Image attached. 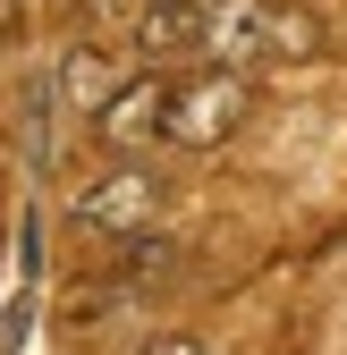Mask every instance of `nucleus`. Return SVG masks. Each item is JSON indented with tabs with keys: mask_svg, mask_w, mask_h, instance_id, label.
<instances>
[{
	"mask_svg": "<svg viewBox=\"0 0 347 355\" xmlns=\"http://www.w3.org/2000/svg\"><path fill=\"white\" fill-rule=\"evenodd\" d=\"M322 26L280 9V0H212L203 9V60L221 68H254V60H288V51H314Z\"/></svg>",
	"mask_w": 347,
	"mask_h": 355,
	"instance_id": "f257e3e1",
	"label": "nucleus"
},
{
	"mask_svg": "<svg viewBox=\"0 0 347 355\" xmlns=\"http://www.w3.org/2000/svg\"><path fill=\"white\" fill-rule=\"evenodd\" d=\"M254 110V85L246 68H221V60H203L195 76L169 85V144H187V153H212V144H229L237 127Z\"/></svg>",
	"mask_w": 347,
	"mask_h": 355,
	"instance_id": "f03ea898",
	"label": "nucleus"
},
{
	"mask_svg": "<svg viewBox=\"0 0 347 355\" xmlns=\"http://www.w3.org/2000/svg\"><path fill=\"white\" fill-rule=\"evenodd\" d=\"M153 220H161V178H153L136 153L76 195V229H94V237H110V245H119V237H144Z\"/></svg>",
	"mask_w": 347,
	"mask_h": 355,
	"instance_id": "7ed1b4c3",
	"label": "nucleus"
},
{
	"mask_svg": "<svg viewBox=\"0 0 347 355\" xmlns=\"http://www.w3.org/2000/svg\"><path fill=\"white\" fill-rule=\"evenodd\" d=\"M94 136L127 161V153H144V144H169V76L144 68V76H127L119 94L94 110Z\"/></svg>",
	"mask_w": 347,
	"mask_h": 355,
	"instance_id": "20e7f679",
	"label": "nucleus"
},
{
	"mask_svg": "<svg viewBox=\"0 0 347 355\" xmlns=\"http://www.w3.org/2000/svg\"><path fill=\"white\" fill-rule=\"evenodd\" d=\"M136 60L144 68L203 60V9H195V0H144V9H136Z\"/></svg>",
	"mask_w": 347,
	"mask_h": 355,
	"instance_id": "39448f33",
	"label": "nucleus"
},
{
	"mask_svg": "<svg viewBox=\"0 0 347 355\" xmlns=\"http://www.w3.org/2000/svg\"><path fill=\"white\" fill-rule=\"evenodd\" d=\"M119 68L94 51V42H68V51H60V76H51V94H60V110H76V119H94L110 94H119Z\"/></svg>",
	"mask_w": 347,
	"mask_h": 355,
	"instance_id": "423d86ee",
	"label": "nucleus"
},
{
	"mask_svg": "<svg viewBox=\"0 0 347 355\" xmlns=\"http://www.w3.org/2000/svg\"><path fill=\"white\" fill-rule=\"evenodd\" d=\"M144 355H212V347H203V338H187V330H169V338H153Z\"/></svg>",
	"mask_w": 347,
	"mask_h": 355,
	"instance_id": "0eeeda50",
	"label": "nucleus"
},
{
	"mask_svg": "<svg viewBox=\"0 0 347 355\" xmlns=\"http://www.w3.org/2000/svg\"><path fill=\"white\" fill-rule=\"evenodd\" d=\"M195 9H212V0H195Z\"/></svg>",
	"mask_w": 347,
	"mask_h": 355,
	"instance_id": "6e6552de",
	"label": "nucleus"
}]
</instances>
